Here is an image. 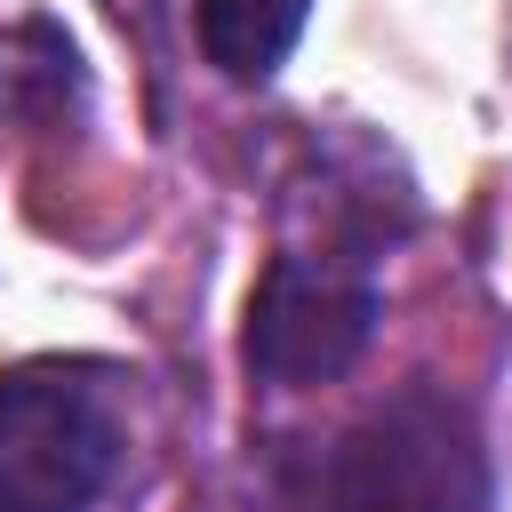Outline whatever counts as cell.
<instances>
[{"mask_svg": "<svg viewBox=\"0 0 512 512\" xmlns=\"http://www.w3.org/2000/svg\"><path fill=\"white\" fill-rule=\"evenodd\" d=\"M488 456L464 400L408 384L344 424L296 480V512H480Z\"/></svg>", "mask_w": 512, "mask_h": 512, "instance_id": "obj_1", "label": "cell"}, {"mask_svg": "<svg viewBox=\"0 0 512 512\" xmlns=\"http://www.w3.org/2000/svg\"><path fill=\"white\" fill-rule=\"evenodd\" d=\"M120 448V416L80 368H16L0 384V512H96Z\"/></svg>", "mask_w": 512, "mask_h": 512, "instance_id": "obj_2", "label": "cell"}, {"mask_svg": "<svg viewBox=\"0 0 512 512\" xmlns=\"http://www.w3.org/2000/svg\"><path fill=\"white\" fill-rule=\"evenodd\" d=\"M376 280L336 256H280L248 296V368L264 384H336L376 336Z\"/></svg>", "mask_w": 512, "mask_h": 512, "instance_id": "obj_3", "label": "cell"}, {"mask_svg": "<svg viewBox=\"0 0 512 512\" xmlns=\"http://www.w3.org/2000/svg\"><path fill=\"white\" fill-rule=\"evenodd\" d=\"M312 0H192V32L200 56L224 80H272L288 64V48L304 40Z\"/></svg>", "mask_w": 512, "mask_h": 512, "instance_id": "obj_4", "label": "cell"}]
</instances>
